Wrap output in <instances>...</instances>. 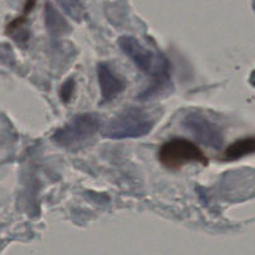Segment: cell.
Returning a JSON list of instances; mask_svg holds the SVG:
<instances>
[{"mask_svg": "<svg viewBox=\"0 0 255 255\" xmlns=\"http://www.w3.org/2000/svg\"><path fill=\"white\" fill-rule=\"evenodd\" d=\"M183 126L193 133L202 143L219 148L223 143V134L221 128L216 124L204 117L199 112H192L183 120Z\"/></svg>", "mask_w": 255, "mask_h": 255, "instance_id": "5b68a950", "label": "cell"}, {"mask_svg": "<svg viewBox=\"0 0 255 255\" xmlns=\"http://www.w3.org/2000/svg\"><path fill=\"white\" fill-rule=\"evenodd\" d=\"M97 77H99L104 102L114 100L126 87V81L121 76H119L107 64H100L97 66Z\"/></svg>", "mask_w": 255, "mask_h": 255, "instance_id": "8992f818", "label": "cell"}, {"mask_svg": "<svg viewBox=\"0 0 255 255\" xmlns=\"http://www.w3.org/2000/svg\"><path fill=\"white\" fill-rule=\"evenodd\" d=\"M158 159L166 168L181 169L189 163L208 166V157L194 142L186 138H173L161 146Z\"/></svg>", "mask_w": 255, "mask_h": 255, "instance_id": "277c9868", "label": "cell"}, {"mask_svg": "<svg viewBox=\"0 0 255 255\" xmlns=\"http://www.w3.org/2000/svg\"><path fill=\"white\" fill-rule=\"evenodd\" d=\"M255 152V137H248V138L239 139L226 149L223 154L224 159H238L247 154L254 153Z\"/></svg>", "mask_w": 255, "mask_h": 255, "instance_id": "52a82bcc", "label": "cell"}, {"mask_svg": "<svg viewBox=\"0 0 255 255\" xmlns=\"http://www.w3.org/2000/svg\"><path fill=\"white\" fill-rule=\"evenodd\" d=\"M26 25V16H19L9 24L6 27V32L11 36L15 37V40H26L27 39V30L25 29Z\"/></svg>", "mask_w": 255, "mask_h": 255, "instance_id": "ba28073f", "label": "cell"}, {"mask_svg": "<svg viewBox=\"0 0 255 255\" xmlns=\"http://www.w3.org/2000/svg\"><path fill=\"white\" fill-rule=\"evenodd\" d=\"M101 128V120L92 114L75 116L52 134V141L64 148H80Z\"/></svg>", "mask_w": 255, "mask_h": 255, "instance_id": "3957f363", "label": "cell"}, {"mask_svg": "<svg viewBox=\"0 0 255 255\" xmlns=\"http://www.w3.org/2000/svg\"><path fill=\"white\" fill-rule=\"evenodd\" d=\"M75 91V81L72 79L67 80L64 85L60 89V96H61L62 101L67 102L70 99H71L72 94Z\"/></svg>", "mask_w": 255, "mask_h": 255, "instance_id": "30bf717a", "label": "cell"}, {"mask_svg": "<svg viewBox=\"0 0 255 255\" xmlns=\"http://www.w3.org/2000/svg\"><path fill=\"white\" fill-rule=\"evenodd\" d=\"M154 126V119L142 109L125 110L104 127L102 134L107 138H138L148 134Z\"/></svg>", "mask_w": 255, "mask_h": 255, "instance_id": "7a4b0ae2", "label": "cell"}, {"mask_svg": "<svg viewBox=\"0 0 255 255\" xmlns=\"http://www.w3.org/2000/svg\"><path fill=\"white\" fill-rule=\"evenodd\" d=\"M57 1L64 7L65 11L69 12L70 16L74 17L75 20L80 19L82 14L81 0H57Z\"/></svg>", "mask_w": 255, "mask_h": 255, "instance_id": "9c48e42d", "label": "cell"}, {"mask_svg": "<svg viewBox=\"0 0 255 255\" xmlns=\"http://www.w3.org/2000/svg\"><path fill=\"white\" fill-rule=\"evenodd\" d=\"M122 51L131 57L136 66L152 77L153 85L149 89L148 95L162 89L169 80L168 60L161 54L151 51L149 49L139 44L134 37L124 36L119 41Z\"/></svg>", "mask_w": 255, "mask_h": 255, "instance_id": "6da1fadb", "label": "cell"}]
</instances>
